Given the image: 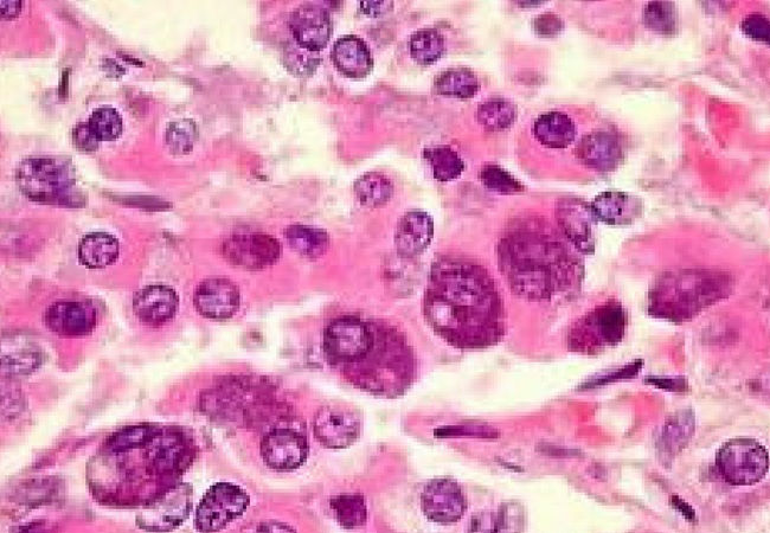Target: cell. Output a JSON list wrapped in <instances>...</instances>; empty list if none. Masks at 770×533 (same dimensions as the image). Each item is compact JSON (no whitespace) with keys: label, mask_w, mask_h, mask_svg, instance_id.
<instances>
[{"label":"cell","mask_w":770,"mask_h":533,"mask_svg":"<svg viewBox=\"0 0 770 533\" xmlns=\"http://www.w3.org/2000/svg\"><path fill=\"white\" fill-rule=\"evenodd\" d=\"M433 331L460 350L491 348L505 335L506 314L496 281L484 266L459 256L433 263L423 299Z\"/></svg>","instance_id":"cell-1"},{"label":"cell","mask_w":770,"mask_h":533,"mask_svg":"<svg viewBox=\"0 0 770 533\" xmlns=\"http://www.w3.org/2000/svg\"><path fill=\"white\" fill-rule=\"evenodd\" d=\"M324 355L355 388L395 398L412 387L417 359L408 338L388 321L346 314L324 332Z\"/></svg>","instance_id":"cell-2"},{"label":"cell","mask_w":770,"mask_h":533,"mask_svg":"<svg viewBox=\"0 0 770 533\" xmlns=\"http://www.w3.org/2000/svg\"><path fill=\"white\" fill-rule=\"evenodd\" d=\"M499 268L513 293L541 301L566 290L576 275L567 249L547 234L517 231L500 243Z\"/></svg>","instance_id":"cell-3"},{"label":"cell","mask_w":770,"mask_h":533,"mask_svg":"<svg viewBox=\"0 0 770 533\" xmlns=\"http://www.w3.org/2000/svg\"><path fill=\"white\" fill-rule=\"evenodd\" d=\"M17 184L31 201L80 207L75 172L64 160L36 157L23 160L16 173Z\"/></svg>","instance_id":"cell-4"},{"label":"cell","mask_w":770,"mask_h":533,"mask_svg":"<svg viewBox=\"0 0 770 533\" xmlns=\"http://www.w3.org/2000/svg\"><path fill=\"white\" fill-rule=\"evenodd\" d=\"M625 329L624 308L613 303L602 305L576 323L569 335V345L577 352H598L606 346L618 344L624 337Z\"/></svg>","instance_id":"cell-5"},{"label":"cell","mask_w":770,"mask_h":533,"mask_svg":"<svg viewBox=\"0 0 770 533\" xmlns=\"http://www.w3.org/2000/svg\"><path fill=\"white\" fill-rule=\"evenodd\" d=\"M717 464L729 484L750 486L766 477L769 457L759 442L739 438L725 443L718 453Z\"/></svg>","instance_id":"cell-6"},{"label":"cell","mask_w":770,"mask_h":533,"mask_svg":"<svg viewBox=\"0 0 770 533\" xmlns=\"http://www.w3.org/2000/svg\"><path fill=\"white\" fill-rule=\"evenodd\" d=\"M248 493L240 486L218 483L209 488L197 507L195 525L202 532H217L248 509Z\"/></svg>","instance_id":"cell-7"},{"label":"cell","mask_w":770,"mask_h":533,"mask_svg":"<svg viewBox=\"0 0 770 533\" xmlns=\"http://www.w3.org/2000/svg\"><path fill=\"white\" fill-rule=\"evenodd\" d=\"M191 507V487L185 484L175 485L147 503L137 522L141 529L171 531L189 517Z\"/></svg>","instance_id":"cell-8"},{"label":"cell","mask_w":770,"mask_h":533,"mask_svg":"<svg viewBox=\"0 0 770 533\" xmlns=\"http://www.w3.org/2000/svg\"><path fill=\"white\" fill-rule=\"evenodd\" d=\"M224 258L252 271L271 267L280 258V243L266 234L234 235L223 243Z\"/></svg>","instance_id":"cell-9"},{"label":"cell","mask_w":770,"mask_h":533,"mask_svg":"<svg viewBox=\"0 0 770 533\" xmlns=\"http://www.w3.org/2000/svg\"><path fill=\"white\" fill-rule=\"evenodd\" d=\"M261 455L265 464L274 471L297 470L308 457V443L297 430L273 429L262 440Z\"/></svg>","instance_id":"cell-10"},{"label":"cell","mask_w":770,"mask_h":533,"mask_svg":"<svg viewBox=\"0 0 770 533\" xmlns=\"http://www.w3.org/2000/svg\"><path fill=\"white\" fill-rule=\"evenodd\" d=\"M44 324L50 332L67 338L91 335L98 324V313L87 301H57L44 313Z\"/></svg>","instance_id":"cell-11"},{"label":"cell","mask_w":770,"mask_h":533,"mask_svg":"<svg viewBox=\"0 0 770 533\" xmlns=\"http://www.w3.org/2000/svg\"><path fill=\"white\" fill-rule=\"evenodd\" d=\"M313 432L320 445L326 448L350 447L361 434V419L348 408L324 407L314 419Z\"/></svg>","instance_id":"cell-12"},{"label":"cell","mask_w":770,"mask_h":533,"mask_svg":"<svg viewBox=\"0 0 770 533\" xmlns=\"http://www.w3.org/2000/svg\"><path fill=\"white\" fill-rule=\"evenodd\" d=\"M421 504L429 520L445 525L457 523L467 507L461 487L448 479L431 481L422 493Z\"/></svg>","instance_id":"cell-13"},{"label":"cell","mask_w":770,"mask_h":533,"mask_svg":"<svg viewBox=\"0 0 770 533\" xmlns=\"http://www.w3.org/2000/svg\"><path fill=\"white\" fill-rule=\"evenodd\" d=\"M239 287L226 278H210L196 288L194 304L203 317L215 320L229 319L239 311Z\"/></svg>","instance_id":"cell-14"},{"label":"cell","mask_w":770,"mask_h":533,"mask_svg":"<svg viewBox=\"0 0 770 533\" xmlns=\"http://www.w3.org/2000/svg\"><path fill=\"white\" fill-rule=\"evenodd\" d=\"M294 40L300 47L319 51L326 47L332 34L329 12L317 4H305L295 10L290 19Z\"/></svg>","instance_id":"cell-15"},{"label":"cell","mask_w":770,"mask_h":533,"mask_svg":"<svg viewBox=\"0 0 770 533\" xmlns=\"http://www.w3.org/2000/svg\"><path fill=\"white\" fill-rule=\"evenodd\" d=\"M178 305L177 293L165 285L147 286L133 298L134 314L141 323L153 327L168 324L175 318Z\"/></svg>","instance_id":"cell-16"},{"label":"cell","mask_w":770,"mask_h":533,"mask_svg":"<svg viewBox=\"0 0 770 533\" xmlns=\"http://www.w3.org/2000/svg\"><path fill=\"white\" fill-rule=\"evenodd\" d=\"M558 223L571 243L582 253L594 249V214L588 204L576 198L561 199L556 210Z\"/></svg>","instance_id":"cell-17"},{"label":"cell","mask_w":770,"mask_h":533,"mask_svg":"<svg viewBox=\"0 0 770 533\" xmlns=\"http://www.w3.org/2000/svg\"><path fill=\"white\" fill-rule=\"evenodd\" d=\"M433 236V218L425 211H409L397 224L395 234L397 253L403 258H415L425 252L432 243Z\"/></svg>","instance_id":"cell-18"},{"label":"cell","mask_w":770,"mask_h":533,"mask_svg":"<svg viewBox=\"0 0 770 533\" xmlns=\"http://www.w3.org/2000/svg\"><path fill=\"white\" fill-rule=\"evenodd\" d=\"M576 156L588 168L607 172L620 163L622 151L612 133L596 131L581 139L576 147Z\"/></svg>","instance_id":"cell-19"},{"label":"cell","mask_w":770,"mask_h":533,"mask_svg":"<svg viewBox=\"0 0 770 533\" xmlns=\"http://www.w3.org/2000/svg\"><path fill=\"white\" fill-rule=\"evenodd\" d=\"M332 60L340 73L352 79H362L374 67L367 43L354 35L339 38L332 49Z\"/></svg>","instance_id":"cell-20"},{"label":"cell","mask_w":770,"mask_h":533,"mask_svg":"<svg viewBox=\"0 0 770 533\" xmlns=\"http://www.w3.org/2000/svg\"><path fill=\"white\" fill-rule=\"evenodd\" d=\"M532 132L543 146L561 150L574 143L577 127L568 114L553 111L539 115Z\"/></svg>","instance_id":"cell-21"},{"label":"cell","mask_w":770,"mask_h":533,"mask_svg":"<svg viewBox=\"0 0 770 533\" xmlns=\"http://www.w3.org/2000/svg\"><path fill=\"white\" fill-rule=\"evenodd\" d=\"M590 208L594 217L611 226L631 223L640 210L639 203L632 196L618 191L603 192L594 199Z\"/></svg>","instance_id":"cell-22"},{"label":"cell","mask_w":770,"mask_h":533,"mask_svg":"<svg viewBox=\"0 0 770 533\" xmlns=\"http://www.w3.org/2000/svg\"><path fill=\"white\" fill-rule=\"evenodd\" d=\"M120 246L114 236L107 233L88 234L79 244V260L83 266L101 269L113 265L119 258Z\"/></svg>","instance_id":"cell-23"},{"label":"cell","mask_w":770,"mask_h":533,"mask_svg":"<svg viewBox=\"0 0 770 533\" xmlns=\"http://www.w3.org/2000/svg\"><path fill=\"white\" fill-rule=\"evenodd\" d=\"M286 237L292 249L305 258H320L330 247L329 234L316 227L295 224L288 227Z\"/></svg>","instance_id":"cell-24"},{"label":"cell","mask_w":770,"mask_h":533,"mask_svg":"<svg viewBox=\"0 0 770 533\" xmlns=\"http://www.w3.org/2000/svg\"><path fill=\"white\" fill-rule=\"evenodd\" d=\"M435 88L439 94L449 98L471 99L480 91V82L472 70L453 68L438 76Z\"/></svg>","instance_id":"cell-25"},{"label":"cell","mask_w":770,"mask_h":533,"mask_svg":"<svg viewBox=\"0 0 770 533\" xmlns=\"http://www.w3.org/2000/svg\"><path fill=\"white\" fill-rule=\"evenodd\" d=\"M358 201L368 208H380L394 195V185L381 173L370 172L357 179L354 186Z\"/></svg>","instance_id":"cell-26"},{"label":"cell","mask_w":770,"mask_h":533,"mask_svg":"<svg viewBox=\"0 0 770 533\" xmlns=\"http://www.w3.org/2000/svg\"><path fill=\"white\" fill-rule=\"evenodd\" d=\"M479 124L490 132L508 130L517 119V108L505 99H491L481 104L477 111Z\"/></svg>","instance_id":"cell-27"},{"label":"cell","mask_w":770,"mask_h":533,"mask_svg":"<svg viewBox=\"0 0 770 533\" xmlns=\"http://www.w3.org/2000/svg\"><path fill=\"white\" fill-rule=\"evenodd\" d=\"M429 165L432 166L436 181L452 182L461 176L465 170L464 160L448 146H436L423 152Z\"/></svg>","instance_id":"cell-28"},{"label":"cell","mask_w":770,"mask_h":533,"mask_svg":"<svg viewBox=\"0 0 770 533\" xmlns=\"http://www.w3.org/2000/svg\"><path fill=\"white\" fill-rule=\"evenodd\" d=\"M410 55L413 59L428 66L439 61L445 53V38L435 29L416 31L409 42Z\"/></svg>","instance_id":"cell-29"},{"label":"cell","mask_w":770,"mask_h":533,"mask_svg":"<svg viewBox=\"0 0 770 533\" xmlns=\"http://www.w3.org/2000/svg\"><path fill=\"white\" fill-rule=\"evenodd\" d=\"M159 427L138 425L126 427L113 434L105 443V451L111 454L125 453L149 443L158 432Z\"/></svg>","instance_id":"cell-30"},{"label":"cell","mask_w":770,"mask_h":533,"mask_svg":"<svg viewBox=\"0 0 770 533\" xmlns=\"http://www.w3.org/2000/svg\"><path fill=\"white\" fill-rule=\"evenodd\" d=\"M331 509L338 523L346 529L359 528L367 522L368 510L359 494H342L331 500Z\"/></svg>","instance_id":"cell-31"},{"label":"cell","mask_w":770,"mask_h":533,"mask_svg":"<svg viewBox=\"0 0 770 533\" xmlns=\"http://www.w3.org/2000/svg\"><path fill=\"white\" fill-rule=\"evenodd\" d=\"M643 18L646 27L660 35L672 36L678 31V12L673 3H648Z\"/></svg>","instance_id":"cell-32"},{"label":"cell","mask_w":770,"mask_h":533,"mask_svg":"<svg viewBox=\"0 0 770 533\" xmlns=\"http://www.w3.org/2000/svg\"><path fill=\"white\" fill-rule=\"evenodd\" d=\"M88 122L100 143L118 139L123 133V119L113 107L96 108Z\"/></svg>","instance_id":"cell-33"},{"label":"cell","mask_w":770,"mask_h":533,"mask_svg":"<svg viewBox=\"0 0 770 533\" xmlns=\"http://www.w3.org/2000/svg\"><path fill=\"white\" fill-rule=\"evenodd\" d=\"M197 138V126L194 121L189 119L173 121L166 128V145H168L169 150L173 154H178V156L189 153L194 149Z\"/></svg>","instance_id":"cell-34"},{"label":"cell","mask_w":770,"mask_h":533,"mask_svg":"<svg viewBox=\"0 0 770 533\" xmlns=\"http://www.w3.org/2000/svg\"><path fill=\"white\" fill-rule=\"evenodd\" d=\"M480 179L486 189L498 192V194L512 195L525 190L522 183L511 173L494 164L486 165L481 170Z\"/></svg>","instance_id":"cell-35"},{"label":"cell","mask_w":770,"mask_h":533,"mask_svg":"<svg viewBox=\"0 0 770 533\" xmlns=\"http://www.w3.org/2000/svg\"><path fill=\"white\" fill-rule=\"evenodd\" d=\"M40 361L36 352H17L16 355L3 357V371L12 375H24L35 370Z\"/></svg>","instance_id":"cell-36"},{"label":"cell","mask_w":770,"mask_h":533,"mask_svg":"<svg viewBox=\"0 0 770 533\" xmlns=\"http://www.w3.org/2000/svg\"><path fill=\"white\" fill-rule=\"evenodd\" d=\"M301 50H303V47L300 46L298 49H291L288 51L286 60L287 66L292 69V72L304 74L305 72H311L317 66L318 57L313 56V54H316V51L305 49L304 53H301Z\"/></svg>","instance_id":"cell-37"},{"label":"cell","mask_w":770,"mask_h":533,"mask_svg":"<svg viewBox=\"0 0 770 533\" xmlns=\"http://www.w3.org/2000/svg\"><path fill=\"white\" fill-rule=\"evenodd\" d=\"M741 28L749 38L757 42H769V21L765 15L752 14L743 19Z\"/></svg>","instance_id":"cell-38"},{"label":"cell","mask_w":770,"mask_h":533,"mask_svg":"<svg viewBox=\"0 0 770 533\" xmlns=\"http://www.w3.org/2000/svg\"><path fill=\"white\" fill-rule=\"evenodd\" d=\"M73 141L82 152L93 153L98 150L100 141L95 137L89 122L77 124L73 130Z\"/></svg>","instance_id":"cell-39"},{"label":"cell","mask_w":770,"mask_h":533,"mask_svg":"<svg viewBox=\"0 0 770 533\" xmlns=\"http://www.w3.org/2000/svg\"><path fill=\"white\" fill-rule=\"evenodd\" d=\"M535 30L538 35L554 37L563 30L562 19L554 14H544L535 19Z\"/></svg>","instance_id":"cell-40"},{"label":"cell","mask_w":770,"mask_h":533,"mask_svg":"<svg viewBox=\"0 0 770 533\" xmlns=\"http://www.w3.org/2000/svg\"><path fill=\"white\" fill-rule=\"evenodd\" d=\"M361 10L364 12L365 15L369 16H380L385 14V12H388L391 8H393V3L391 2H362Z\"/></svg>","instance_id":"cell-41"},{"label":"cell","mask_w":770,"mask_h":533,"mask_svg":"<svg viewBox=\"0 0 770 533\" xmlns=\"http://www.w3.org/2000/svg\"><path fill=\"white\" fill-rule=\"evenodd\" d=\"M22 3L21 2H2L0 3V10H2L3 19H12L21 14Z\"/></svg>","instance_id":"cell-42"},{"label":"cell","mask_w":770,"mask_h":533,"mask_svg":"<svg viewBox=\"0 0 770 533\" xmlns=\"http://www.w3.org/2000/svg\"><path fill=\"white\" fill-rule=\"evenodd\" d=\"M673 506H675L686 519L693 520L696 518L695 511H693L689 504L684 503L682 499L678 497L673 498Z\"/></svg>","instance_id":"cell-43"},{"label":"cell","mask_w":770,"mask_h":533,"mask_svg":"<svg viewBox=\"0 0 770 533\" xmlns=\"http://www.w3.org/2000/svg\"><path fill=\"white\" fill-rule=\"evenodd\" d=\"M258 531H265V532H277V531H294L293 528H290V526L280 524L277 522H271V523H263Z\"/></svg>","instance_id":"cell-44"}]
</instances>
